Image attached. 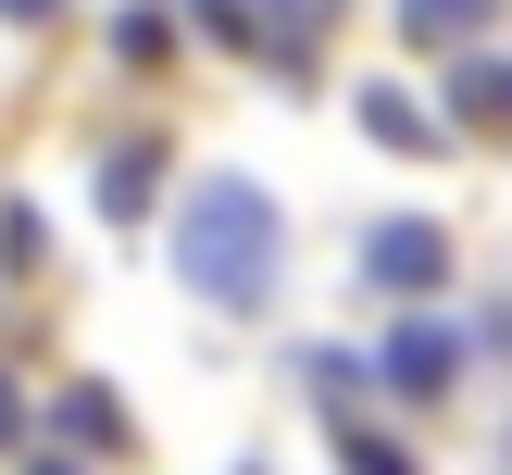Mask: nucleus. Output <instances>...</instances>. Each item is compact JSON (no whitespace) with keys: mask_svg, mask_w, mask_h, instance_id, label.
Listing matches in <instances>:
<instances>
[{"mask_svg":"<svg viewBox=\"0 0 512 475\" xmlns=\"http://www.w3.org/2000/svg\"><path fill=\"white\" fill-rule=\"evenodd\" d=\"M275 263H288V213H275V188L213 175V188L175 200V275H188L200 300L250 313V300H275Z\"/></svg>","mask_w":512,"mask_h":475,"instance_id":"nucleus-1","label":"nucleus"},{"mask_svg":"<svg viewBox=\"0 0 512 475\" xmlns=\"http://www.w3.org/2000/svg\"><path fill=\"white\" fill-rule=\"evenodd\" d=\"M363 275H375L388 300H425V288H450V238H438L425 213H388V225L363 238Z\"/></svg>","mask_w":512,"mask_h":475,"instance_id":"nucleus-2","label":"nucleus"},{"mask_svg":"<svg viewBox=\"0 0 512 475\" xmlns=\"http://www.w3.org/2000/svg\"><path fill=\"white\" fill-rule=\"evenodd\" d=\"M375 375H388V388H400V400H438V388H450V375H463V338H450V325H438V313H413V325H400V338H388V350H375Z\"/></svg>","mask_w":512,"mask_h":475,"instance_id":"nucleus-3","label":"nucleus"},{"mask_svg":"<svg viewBox=\"0 0 512 475\" xmlns=\"http://www.w3.org/2000/svg\"><path fill=\"white\" fill-rule=\"evenodd\" d=\"M350 113H363V138H375V150H400V163H425V150H450V125L425 113L413 88H388V75H375V88H350Z\"/></svg>","mask_w":512,"mask_h":475,"instance_id":"nucleus-4","label":"nucleus"},{"mask_svg":"<svg viewBox=\"0 0 512 475\" xmlns=\"http://www.w3.org/2000/svg\"><path fill=\"white\" fill-rule=\"evenodd\" d=\"M238 13H250V38H263V50H275V63H300V50H313V38H325V25H338V13H350V0H238Z\"/></svg>","mask_w":512,"mask_h":475,"instance_id":"nucleus-5","label":"nucleus"},{"mask_svg":"<svg viewBox=\"0 0 512 475\" xmlns=\"http://www.w3.org/2000/svg\"><path fill=\"white\" fill-rule=\"evenodd\" d=\"M150 188H163V150H113V163H100V213H113V225H138Z\"/></svg>","mask_w":512,"mask_h":475,"instance_id":"nucleus-6","label":"nucleus"},{"mask_svg":"<svg viewBox=\"0 0 512 475\" xmlns=\"http://www.w3.org/2000/svg\"><path fill=\"white\" fill-rule=\"evenodd\" d=\"M488 13H500V0H400V38H413V50H450V38H475Z\"/></svg>","mask_w":512,"mask_h":475,"instance_id":"nucleus-7","label":"nucleus"},{"mask_svg":"<svg viewBox=\"0 0 512 475\" xmlns=\"http://www.w3.org/2000/svg\"><path fill=\"white\" fill-rule=\"evenodd\" d=\"M450 100L463 125H512V63H450Z\"/></svg>","mask_w":512,"mask_h":475,"instance_id":"nucleus-8","label":"nucleus"},{"mask_svg":"<svg viewBox=\"0 0 512 475\" xmlns=\"http://www.w3.org/2000/svg\"><path fill=\"white\" fill-rule=\"evenodd\" d=\"M63 425H75V450H113V438H125L113 388H63Z\"/></svg>","mask_w":512,"mask_h":475,"instance_id":"nucleus-9","label":"nucleus"},{"mask_svg":"<svg viewBox=\"0 0 512 475\" xmlns=\"http://www.w3.org/2000/svg\"><path fill=\"white\" fill-rule=\"evenodd\" d=\"M113 50H125V63H163V50H175V13H125Z\"/></svg>","mask_w":512,"mask_h":475,"instance_id":"nucleus-10","label":"nucleus"},{"mask_svg":"<svg viewBox=\"0 0 512 475\" xmlns=\"http://www.w3.org/2000/svg\"><path fill=\"white\" fill-rule=\"evenodd\" d=\"M338 450H350V475H413V463H400L388 438H363V425H338Z\"/></svg>","mask_w":512,"mask_h":475,"instance_id":"nucleus-11","label":"nucleus"},{"mask_svg":"<svg viewBox=\"0 0 512 475\" xmlns=\"http://www.w3.org/2000/svg\"><path fill=\"white\" fill-rule=\"evenodd\" d=\"M50 13H63V0H0V25H50Z\"/></svg>","mask_w":512,"mask_h":475,"instance_id":"nucleus-12","label":"nucleus"},{"mask_svg":"<svg viewBox=\"0 0 512 475\" xmlns=\"http://www.w3.org/2000/svg\"><path fill=\"white\" fill-rule=\"evenodd\" d=\"M25 438V388H0V450H13Z\"/></svg>","mask_w":512,"mask_h":475,"instance_id":"nucleus-13","label":"nucleus"},{"mask_svg":"<svg viewBox=\"0 0 512 475\" xmlns=\"http://www.w3.org/2000/svg\"><path fill=\"white\" fill-rule=\"evenodd\" d=\"M25 475H75V463H25Z\"/></svg>","mask_w":512,"mask_h":475,"instance_id":"nucleus-14","label":"nucleus"}]
</instances>
